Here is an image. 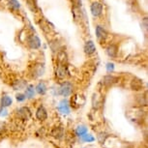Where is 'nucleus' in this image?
Wrapping results in <instances>:
<instances>
[{
  "instance_id": "11",
  "label": "nucleus",
  "mask_w": 148,
  "mask_h": 148,
  "mask_svg": "<svg viewBox=\"0 0 148 148\" xmlns=\"http://www.w3.org/2000/svg\"><path fill=\"white\" fill-rule=\"evenodd\" d=\"M58 110L61 113L63 114H69L70 113V108H69V105H68V102L66 100H63L61 101V103L58 106Z\"/></svg>"
},
{
  "instance_id": "13",
  "label": "nucleus",
  "mask_w": 148,
  "mask_h": 148,
  "mask_svg": "<svg viewBox=\"0 0 148 148\" xmlns=\"http://www.w3.org/2000/svg\"><path fill=\"white\" fill-rule=\"evenodd\" d=\"M26 87V82L22 79H18V80H16L13 83V88L15 90H21V89L25 88Z\"/></svg>"
},
{
  "instance_id": "22",
  "label": "nucleus",
  "mask_w": 148,
  "mask_h": 148,
  "mask_svg": "<svg viewBox=\"0 0 148 148\" xmlns=\"http://www.w3.org/2000/svg\"><path fill=\"white\" fill-rule=\"evenodd\" d=\"M80 138H82L84 141H88V142H91V141H94L95 140V138H93V136H92L91 135H87V133H86L85 135L82 136Z\"/></svg>"
},
{
  "instance_id": "2",
  "label": "nucleus",
  "mask_w": 148,
  "mask_h": 148,
  "mask_svg": "<svg viewBox=\"0 0 148 148\" xmlns=\"http://www.w3.org/2000/svg\"><path fill=\"white\" fill-rule=\"evenodd\" d=\"M16 115L21 120H28L31 116V111L27 107H22L21 108H18V110L16 111Z\"/></svg>"
},
{
  "instance_id": "7",
  "label": "nucleus",
  "mask_w": 148,
  "mask_h": 148,
  "mask_svg": "<svg viewBox=\"0 0 148 148\" xmlns=\"http://www.w3.org/2000/svg\"><path fill=\"white\" fill-rule=\"evenodd\" d=\"M36 117H37V119L40 120V121H44V120L47 119V113L46 108H45L43 106H40V107L38 108L37 111H36Z\"/></svg>"
},
{
  "instance_id": "25",
  "label": "nucleus",
  "mask_w": 148,
  "mask_h": 148,
  "mask_svg": "<svg viewBox=\"0 0 148 148\" xmlns=\"http://www.w3.org/2000/svg\"><path fill=\"white\" fill-rule=\"evenodd\" d=\"M16 100H18V102H22V101H24V100H25V95L24 94H18L16 95Z\"/></svg>"
},
{
  "instance_id": "16",
  "label": "nucleus",
  "mask_w": 148,
  "mask_h": 148,
  "mask_svg": "<svg viewBox=\"0 0 148 148\" xmlns=\"http://www.w3.org/2000/svg\"><path fill=\"white\" fill-rule=\"evenodd\" d=\"M73 15H74V18L76 21H79V19L82 18V11H80V8L77 5L73 7Z\"/></svg>"
},
{
  "instance_id": "27",
  "label": "nucleus",
  "mask_w": 148,
  "mask_h": 148,
  "mask_svg": "<svg viewBox=\"0 0 148 148\" xmlns=\"http://www.w3.org/2000/svg\"><path fill=\"white\" fill-rule=\"evenodd\" d=\"M113 64H110V63H108V71H110V70H113Z\"/></svg>"
},
{
  "instance_id": "26",
  "label": "nucleus",
  "mask_w": 148,
  "mask_h": 148,
  "mask_svg": "<svg viewBox=\"0 0 148 148\" xmlns=\"http://www.w3.org/2000/svg\"><path fill=\"white\" fill-rule=\"evenodd\" d=\"M5 131H6V125H5V123L0 122V135Z\"/></svg>"
},
{
  "instance_id": "24",
  "label": "nucleus",
  "mask_w": 148,
  "mask_h": 148,
  "mask_svg": "<svg viewBox=\"0 0 148 148\" xmlns=\"http://www.w3.org/2000/svg\"><path fill=\"white\" fill-rule=\"evenodd\" d=\"M27 3H28V6L30 7L33 12H36V6H35V3L33 0H27Z\"/></svg>"
},
{
  "instance_id": "20",
  "label": "nucleus",
  "mask_w": 148,
  "mask_h": 148,
  "mask_svg": "<svg viewBox=\"0 0 148 148\" xmlns=\"http://www.w3.org/2000/svg\"><path fill=\"white\" fill-rule=\"evenodd\" d=\"M25 97L26 98H29V99H31V98L34 97V95H35V90H34V87H33L32 85H30L28 86V87L26 88V90H25Z\"/></svg>"
},
{
  "instance_id": "5",
  "label": "nucleus",
  "mask_w": 148,
  "mask_h": 148,
  "mask_svg": "<svg viewBox=\"0 0 148 148\" xmlns=\"http://www.w3.org/2000/svg\"><path fill=\"white\" fill-rule=\"evenodd\" d=\"M103 12V6L100 2H94L91 5V13L94 16H101Z\"/></svg>"
},
{
  "instance_id": "15",
  "label": "nucleus",
  "mask_w": 148,
  "mask_h": 148,
  "mask_svg": "<svg viewBox=\"0 0 148 148\" xmlns=\"http://www.w3.org/2000/svg\"><path fill=\"white\" fill-rule=\"evenodd\" d=\"M44 73V67L42 65H35L33 68V76L34 77H37L41 75H43Z\"/></svg>"
},
{
  "instance_id": "17",
  "label": "nucleus",
  "mask_w": 148,
  "mask_h": 148,
  "mask_svg": "<svg viewBox=\"0 0 148 148\" xmlns=\"http://www.w3.org/2000/svg\"><path fill=\"white\" fill-rule=\"evenodd\" d=\"M11 105H12V99L9 96H7V95H4L1 99V106L3 108H6Z\"/></svg>"
},
{
  "instance_id": "14",
  "label": "nucleus",
  "mask_w": 148,
  "mask_h": 148,
  "mask_svg": "<svg viewBox=\"0 0 148 148\" xmlns=\"http://www.w3.org/2000/svg\"><path fill=\"white\" fill-rule=\"evenodd\" d=\"M131 87L133 90H140L142 89V82L139 79H133L131 82Z\"/></svg>"
},
{
  "instance_id": "3",
  "label": "nucleus",
  "mask_w": 148,
  "mask_h": 148,
  "mask_svg": "<svg viewBox=\"0 0 148 148\" xmlns=\"http://www.w3.org/2000/svg\"><path fill=\"white\" fill-rule=\"evenodd\" d=\"M27 43H28V46L33 49H37L40 47L41 46V41L36 35H31L29 36L28 39H27Z\"/></svg>"
},
{
  "instance_id": "23",
  "label": "nucleus",
  "mask_w": 148,
  "mask_h": 148,
  "mask_svg": "<svg viewBox=\"0 0 148 148\" xmlns=\"http://www.w3.org/2000/svg\"><path fill=\"white\" fill-rule=\"evenodd\" d=\"M10 4H11V6L14 7L15 9H19V3L16 0H10Z\"/></svg>"
},
{
  "instance_id": "9",
  "label": "nucleus",
  "mask_w": 148,
  "mask_h": 148,
  "mask_svg": "<svg viewBox=\"0 0 148 148\" xmlns=\"http://www.w3.org/2000/svg\"><path fill=\"white\" fill-rule=\"evenodd\" d=\"M118 53V47L116 45H110L107 47V54L111 58H115Z\"/></svg>"
},
{
  "instance_id": "18",
  "label": "nucleus",
  "mask_w": 148,
  "mask_h": 148,
  "mask_svg": "<svg viewBox=\"0 0 148 148\" xmlns=\"http://www.w3.org/2000/svg\"><path fill=\"white\" fill-rule=\"evenodd\" d=\"M47 85L45 84V82H40V83H38V85L36 86V90H37V92L39 94H41V95H44V94H46V92H47Z\"/></svg>"
},
{
  "instance_id": "8",
  "label": "nucleus",
  "mask_w": 148,
  "mask_h": 148,
  "mask_svg": "<svg viewBox=\"0 0 148 148\" xmlns=\"http://www.w3.org/2000/svg\"><path fill=\"white\" fill-rule=\"evenodd\" d=\"M84 51L86 54L91 55L96 51V47H95L94 43L92 41H87L84 45Z\"/></svg>"
},
{
  "instance_id": "4",
  "label": "nucleus",
  "mask_w": 148,
  "mask_h": 148,
  "mask_svg": "<svg viewBox=\"0 0 148 148\" xmlns=\"http://www.w3.org/2000/svg\"><path fill=\"white\" fill-rule=\"evenodd\" d=\"M68 75V70H67V66L65 64H60L58 65L56 69V77L58 79H65Z\"/></svg>"
},
{
  "instance_id": "1",
  "label": "nucleus",
  "mask_w": 148,
  "mask_h": 148,
  "mask_svg": "<svg viewBox=\"0 0 148 148\" xmlns=\"http://www.w3.org/2000/svg\"><path fill=\"white\" fill-rule=\"evenodd\" d=\"M73 92V84L70 82H65L60 85L59 93L64 97H68Z\"/></svg>"
},
{
  "instance_id": "19",
  "label": "nucleus",
  "mask_w": 148,
  "mask_h": 148,
  "mask_svg": "<svg viewBox=\"0 0 148 148\" xmlns=\"http://www.w3.org/2000/svg\"><path fill=\"white\" fill-rule=\"evenodd\" d=\"M67 54H66V52L65 51H59L58 52V54H57V59L58 61H59V63L60 64H65L67 63Z\"/></svg>"
},
{
  "instance_id": "10",
  "label": "nucleus",
  "mask_w": 148,
  "mask_h": 148,
  "mask_svg": "<svg viewBox=\"0 0 148 148\" xmlns=\"http://www.w3.org/2000/svg\"><path fill=\"white\" fill-rule=\"evenodd\" d=\"M96 35L99 40H105V39L108 37V32L106 31V29L103 28L102 26L98 25L96 27Z\"/></svg>"
},
{
  "instance_id": "21",
  "label": "nucleus",
  "mask_w": 148,
  "mask_h": 148,
  "mask_svg": "<svg viewBox=\"0 0 148 148\" xmlns=\"http://www.w3.org/2000/svg\"><path fill=\"white\" fill-rule=\"evenodd\" d=\"M86 133H87V128H86L85 126H79L76 130V134L79 136H82L83 135H85Z\"/></svg>"
},
{
  "instance_id": "6",
  "label": "nucleus",
  "mask_w": 148,
  "mask_h": 148,
  "mask_svg": "<svg viewBox=\"0 0 148 148\" xmlns=\"http://www.w3.org/2000/svg\"><path fill=\"white\" fill-rule=\"evenodd\" d=\"M118 79L115 76H112V75H108V76H105L104 79H103V84L106 86H110L114 84V83L117 82Z\"/></svg>"
},
{
  "instance_id": "28",
  "label": "nucleus",
  "mask_w": 148,
  "mask_h": 148,
  "mask_svg": "<svg viewBox=\"0 0 148 148\" xmlns=\"http://www.w3.org/2000/svg\"><path fill=\"white\" fill-rule=\"evenodd\" d=\"M7 111L5 110H3V111H2V110H0V116H4V115H6V113Z\"/></svg>"
},
{
  "instance_id": "12",
  "label": "nucleus",
  "mask_w": 148,
  "mask_h": 148,
  "mask_svg": "<svg viewBox=\"0 0 148 148\" xmlns=\"http://www.w3.org/2000/svg\"><path fill=\"white\" fill-rule=\"evenodd\" d=\"M64 135V130L61 127H55L54 129H52L51 131V136L55 138H61Z\"/></svg>"
}]
</instances>
